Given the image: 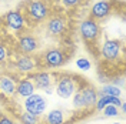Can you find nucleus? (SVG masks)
Here are the masks:
<instances>
[{"instance_id": "nucleus-6", "label": "nucleus", "mask_w": 126, "mask_h": 124, "mask_svg": "<svg viewBox=\"0 0 126 124\" xmlns=\"http://www.w3.org/2000/svg\"><path fill=\"white\" fill-rule=\"evenodd\" d=\"M112 12V4L109 0H100L97 3H94L92 9H90V16L92 19H103L106 16H109V13Z\"/></svg>"}, {"instance_id": "nucleus-2", "label": "nucleus", "mask_w": 126, "mask_h": 124, "mask_svg": "<svg viewBox=\"0 0 126 124\" xmlns=\"http://www.w3.org/2000/svg\"><path fill=\"white\" fill-rule=\"evenodd\" d=\"M120 51H122V46L118 40L115 39H108L103 41L102 47H100V54L105 60L108 62H115L120 57Z\"/></svg>"}, {"instance_id": "nucleus-19", "label": "nucleus", "mask_w": 126, "mask_h": 124, "mask_svg": "<svg viewBox=\"0 0 126 124\" xmlns=\"http://www.w3.org/2000/svg\"><path fill=\"white\" fill-rule=\"evenodd\" d=\"M73 106L76 109H85V103H83V97L80 93V88L76 90V93L73 94Z\"/></svg>"}, {"instance_id": "nucleus-5", "label": "nucleus", "mask_w": 126, "mask_h": 124, "mask_svg": "<svg viewBox=\"0 0 126 124\" xmlns=\"http://www.w3.org/2000/svg\"><path fill=\"white\" fill-rule=\"evenodd\" d=\"M43 60H45V64L50 69H56V67H60L64 64L66 62V56L62 50L59 49H50L47 50L45 56H43Z\"/></svg>"}, {"instance_id": "nucleus-7", "label": "nucleus", "mask_w": 126, "mask_h": 124, "mask_svg": "<svg viewBox=\"0 0 126 124\" xmlns=\"http://www.w3.org/2000/svg\"><path fill=\"white\" fill-rule=\"evenodd\" d=\"M27 13L32 16L34 20H42L47 16V7L40 1V0H32L27 4Z\"/></svg>"}, {"instance_id": "nucleus-10", "label": "nucleus", "mask_w": 126, "mask_h": 124, "mask_svg": "<svg viewBox=\"0 0 126 124\" xmlns=\"http://www.w3.org/2000/svg\"><path fill=\"white\" fill-rule=\"evenodd\" d=\"M34 90H36V87L33 84V81L29 80V78H23L16 84V93L20 97H24V99H27L32 94H34Z\"/></svg>"}, {"instance_id": "nucleus-17", "label": "nucleus", "mask_w": 126, "mask_h": 124, "mask_svg": "<svg viewBox=\"0 0 126 124\" xmlns=\"http://www.w3.org/2000/svg\"><path fill=\"white\" fill-rule=\"evenodd\" d=\"M100 96H110V97H119L122 94V90L119 88L118 86H112V84H106L102 87V90L99 91Z\"/></svg>"}, {"instance_id": "nucleus-24", "label": "nucleus", "mask_w": 126, "mask_h": 124, "mask_svg": "<svg viewBox=\"0 0 126 124\" xmlns=\"http://www.w3.org/2000/svg\"><path fill=\"white\" fill-rule=\"evenodd\" d=\"M0 124H15L10 118H7V117H1L0 118Z\"/></svg>"}, {"instance_id": "nucleus-3", "label": "nucleus", "mask_w": 126, "mask_h": 124, "mask_svg": "<svg viewBox=\"0 0 126 124\" xmlns=\"http://www.w3.org/2000/svg\"><path fill=\"white\" fill-rule=\"evenodd\" d=\"M46 106H47V103L45 100V97L36 93L32 94L30 97H27L24 100V109H26V111L30 113V114H34V116H42L45 113V110H46Z\"/></svg>"}, {"instance_id": "nucleus-20", "label": "nucleus", "mask_w": 126, "mask_h": 124, "mask_svg": "<svg viewBox=\"0 0 126 124\" xmlns=\"http://www.w3.org/2000/svg\"><path fill=\"white\" fill-rule=\"evenodd\" d=\"M103 114L105 117H116L119 114V110L116 106H113V104H109V106H106V107H103Z\"/></svg>"}, {"instance_id": "nucleus-13", "label": "nucleus", "mask_w": 126, "mask_h": 124, "mask_svg": "<svg viewBox=\"0 0 126 124\" xmlns=\"http://www.w3.org/2000/svg\"><path fill=\"white\" fill-rule=\"evenodd\" d=\"M16 67H17L19 71H22V73H29V71H33L36 66H34V60L32 59L30 56L23 54V56H20V57L17 59Z\"/></svg>"}, {"instance_id": "nucleus-4", "label": "nucleus", "mask_w": 126, "mask_h": 124, "mask_svg": "<svg viewBox=\"0 0 126 124\" xmlns=\"http://www.w3.org/2000/svg\"><path fill=\"white\" fill-rule=\"evenodd\" d=\"M80 34L86 41H94L100 36V27L96 20L86 19L80 23Z\"/></svg>"}, {"instance_id": "nucleus-15", "label": "nucleus", "mask_w": 126, "mask_h": 124, "mask_svg": "<svg viewBox=\"0 0 126 124\" xmlns=\"http://www.w3.org/2000/svg\"><path fill=\"white\" fill-rule=\"evenodd\" d=\"M0 91L3 94H7V96H12V94L16 93V83L15 80H12L7 76H0Z\"/></svg>"}, {"instance_id": "nucleus-14", "label": "nucleus", "mask_w": 126, "mask_h": 124, "mask_svg": "<svg viewBox=\"0 0 126 124\" xmlns=\"http://www.w3.org/2000/svg\"><path fill=\"white\" fill-rule=\"evenodd\" d=\"M64 27H66L64 20L60 19V17H53V19H50L49 23H47V30H49V33H50L52 36H59V34H62L63 31H64Z\"/></svg>"}, {"instance_id": "nucleus-18", "label": "nucleus", "mask_w": 126, "mask_h": 124, "mask_svg": "<svg viewBox=\"0 0 126 124\" xmlns=\"http://www.w3.org/2000/svg\"><path fill=\"white\" fill-rule=\"evenodd\" d=\"M20 121L22 124H39V116H34L26 111L20 116Z\"/></svg>"}, {"instance_id": "nucleus-16", "label": "nucleus", "mask_w": 126, "mask_h": 124, "mask_svg": "<svg viewBox=\"0 0 126 124\" xmlns=\"http://www.w3.org/2000/svg\"><path fill=\"white\" fill-rule=\"evenodd\" d=\"M64 123V114L62 110H52L46 116V124H63Z\"/></svg>"}, {"instance_id": "nucleus-9", "label": "nucleus", "mask_w": 126, "mask_h": 124, "mask_svg": "<svg viewBox=\"0 0 126 124\" xmlns=\"http://www.w3.org/2000/svg\"><path fill=\"white\" fill-rule=\"evenodd\" d=\"M33 84L36 88H43L46 90L53 84V76L47 71H39L36 74H33Z\"/></svg>"}, {"instance_id": "nucleus-11", "label": "nucleus", "mask_w": 126, "mask_h": 124, "mask_svg": "<svg viewBox=\"0 0 126 124\" xmlns=\"http://www.w3.org/2000/svg\"><path fill=\"white\" fill-rule=\"evenodd\" d=\"M80 93H82L83 103H85L86 109H90V107H93L94 104H96V101H97V93H96L94 87L86 86L85 88H80Z\"/></svg>"}, {"instance_id": "nucleus-26", "label": "nucleus", "mask_w": 126, "mask_h": 124, "mask_svg": "<svg viewBox=\"0 0 126 124\" xmlns=\"http://www.w3.org/2000/svg\"><path fill=\"white\" fill-rule=\"evenodd\" d=\"M112 1H115V0H112Z\"/></svg>"}, {"instance_id": "nucleus-23", "label": "nucleus", "mask_w": 126, "mask_h": 124, "mask_svg": "<svg viewBox=\"0 0 126 124\" xmlns=\"http://www.w3.org/2000/svg\"><path fill=\"white\" fill-rule=\"evenodd\" d=\"M60 1H62L64 6H67V7H73V6L78 4L80 0H60Z\"/></svg>"}, {"instance_id": "nucleus-1", "label": "nucleus", "mask_w": 126, "mask_h": 124, "mask_svg": "<svg viewBox=\"0 0 126 124\" xmlns=\"http://www.w3.org/2000/svg\"><path fill=\"white\" fill-rule=\"evenodd\" d=\"M78 86L72 76H62L56 84V94L62 99H70L76 93Z\"/></svg>"}, {"instance_id": "nucleus-21", "label": "nucleus", "mask_w": 126, "mask_h": 124, "mask_svg": "<svg viewBox=\"0 0 126 124\" xmlns=\"http://www.w3.org/2000/svg\"><path fill=\"white\" fill-rule=\"evenodd\" d=\"M76 66H78L80 70H85V71H86V70L90 69V62H89L87 59H83V57H82V59H78V60H76Z\"/></svg>"}, {"instance_id": "nucleus-8", "label": "nucleus", "mask_w": 126, "mask_h": 124, "mask_svg": "<svg viewBox=\"0 0 126 124\" xmlns=\"http://www.w3.org/2000/svg\"><path fill=\"white\" fill-rule=\"evenodd\" d=\"M4 22L10 29L13 30H22L24 26V19L23 16L20 14V12L17 10H12V12H7L6 16H4Z\"/></svg>"}, {"instance_id": "nucleus-25", "label": "nucleus", "mask_w": 126, "mask_h": 124, "mask_svg": "<svg viewBox=\"0 0 126 124\" xmlns=\"http://www.w3.org/2000/svg\"><path fill=\"white\" fill-rule=\"evenodd\" d=\"M112 124H122V123H112Z\"/></svg>"}, {"instance_id": "nucleus-12", "label": "nucleus", "mask_w": 126, "mask_h": 124, "mask_svg": "<svg viewBox=\"0 0 126 124\" xmlns=\"http://www.w3.org/2000/svg\"><path fill=\"white\" fill-rule=\"evenodd\" d=\"M19 47L23 53H33L37 50L39 43L33 36H22L19 40Z\"/></svg>"}, {"instance_id": "nucleus-22", "label": "nucleus", "mask_w": 126, "mask_h": 124, "mask_svg": "<svg viewBox=\"0 0 126 124\" xmlns=\"http://www.w3.org/2000/svg\"><path fill=\"white\" fill-rule=\"evenodd\" d=\"M6 57H7V51H6V47L3 46V44H0V63L4 62V60H6Z\"/></svg>"}]
</instances>
